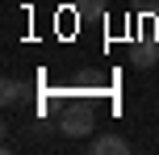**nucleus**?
<instances>
[{
	"instance_id": "nucleus-5",
	"label": "nucleus",
	"mask_w": 159,
	"mask_h": 155,
	"mask_svg": "<svg viewBox=\"0 0 159 155\" xmlns=\"http://www.w3.org/2000/svg\"><path fill=\"white\" fill-rule=\"evenodd\" d=\"M155 63V46H151V42H138V46H134V67H151Z\"/></svg>"
},
{
	"instance_id": "nucleus-1",
	"label": "nucleus",
	"mask_w": 159,
	"mask_h": 155,
	"mask_svg": "<svg viewBox=\"0 0 159 155\" xmlns=\"http://www.w3.org/2000/svg\"><path fill=\"white\" fill-rule=\"evenodd\" d=\"M63 134H71V139H80V134H92V126H96V117H92V109L88 105H75V109H67L63 113Z\"/></svg>"
},
{
	"instance_id": "nucleus-2",
	"label": "nucleus",
	"mask_w": 159,
	"mask_h": 155,
	"mask_svg": "<svg viewBox=\"0 0 159 155\" xmlns=\"http://www.w3.org/2000/svg\"><path fill=\"white\" fill-rule=\"evenodd\" d=\"M126 151H130V143L117 139V134H96L92 139V155H126Z\"/></svg>"
},
{
	"instance_id": "nucleus-3",
	"label": "nucleus",
	"mask_w": 159,
	"mask_h": 155,
	"mask_svg": "<svg viewBox=\"0 0 159 155\" xmlns=\"http://www.w3.org/2000/svg\"><path fill=\"white\" fill-rule=\"evenodd\" d=\"M21 92H25L21 80H4V84H0V101H4V105H17V101H21Z\"/></svg>"
},
{
	"instance_id": "nucleus-4",
	"label": "nucleus",
	"mask_w": 159,
	"mask_h": 155,
	"mask_svg": "<svg viewBox=\"0 0 159 155\" xmlns=\"http://www.w3.org/2000/svg\"><path fill=\"white\" fill-rule=\"evenodd\" d=\"M80 17H105V0H75Z\"/></svg>"
},
{
	"instance_id": "nucleus-6",
	"label": "nucleus",
	"mask_w": 159,
	"mask_h": 155,
	"mask_svg": "<svg viewBox=\"0 0 159 155\" xmlns=\"http://www.w3.org/2000/svg\"><path fill=\"white\" fill-rule=\"evenodd\" d=\"M143 8H151V13H159V0H138Z\"/></svg>"
}]
</instances>
